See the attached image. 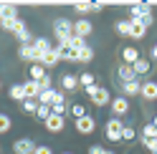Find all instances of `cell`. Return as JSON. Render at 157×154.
Returning a JSON list of instances; mask_svg holds the SVG:
<instances>
[{
  "label": "cell",
  "instance_id": "obj_1",
  "mask_svg": "<svg viewBox=\"0 0 157 154\" xmlns=\"http://www.w3.org/2000/svg\"><path fill=\"white\" fill-rule=\"evenodd\" d=\"M53 33L58 38V46H66L68 38L74 35V20H68V18H56L53 20Z\"/></svg>",
  "mask_w": 157,
  "mask_h": 154
},
{
  "label": "cell",
  "instance_id": "obj_2",
  "mask_svg": "<svg viewBox=\"0 0 157 154\" xmlns=\"http://www.w3.org/2000/svg\"><path fill=\"white\" fill-rule=\"evenodd\" d=\"M122 131H124V124L117 116H112L109 121H106V127H104V134H106L109 141H122Z\"/></svg>",
  "mask_w": 157,
  "mask_h": 154
},
{
  "label": "cell",
  "instance_id": "obj_3",
  "mask_svg": "<svg viewBox=\"0 0 157 154\" xmlns=\"http://www.w3.org/2000/svg\"><path fill=\"white\" fill-rule=\"evenodd\" d=\"M74 127H76V131L81 134V137H89V134H94V131H96V119L86 114V116H81L78 121H74Z\"/></svg>",
  "mask_w": 157,
  "mask_h": 154
},
{
  "label": "cell",
  "instance_id": "obj_4",
  "mask_svg": "<svg viewBox=\"0 0 157 154\" xmlns=\"http://www.w3.org/2000/svg\"><path fill=\"white\" fill-rule=\"evenodd\" d=\"M36 147H38V144H36L33 139L23 137V139L13 141V154H33V152H36Z\"/></svg>",
  "mask_w": 157,
  "mask_h": 154
},
{
  "label": "cell",
  "instance_id": "obj_5",
  "mask_svg": "<svg viewBox=\"0 0 157 154\" xmlns=\"http://www.w3.org/2000/svg\"><path fill=\"white\" fill-rule=\"evenodd\" d=\"M91 31H94V25H91V20H86V18H78V20L74 23V35L84 38V41L91 35Z\"/></svg>",
  "mask_w": 157,
  "mask_h": 154
},
{
  "label": "cell",
  "instance_id": "obj_6",
  "mask_svg": "<svg viewBox=\"0 0 157 154\" xmlns=\"http://www.w3.org/2000/svg\"><path fill=\"white\" fill-rule=\"evenodd\" d=\"M140 96L144 101H157V81H142Z\"/></svg>",
  "mask_w": 157,
  "mask_h": 154
},
{
  "label": "cell",
  "instance_id": "obj_7",
  "mask_svg": "<svg viewBox=\"0 0 157 154\" xmlns=\"http://www.w3.org/2000/svg\"><path fill=\"white\" fill-rule=\"evenodd\" d=\"M18 56H21L23 61H28V63H41V56L36 53V48H33V43H28V46H21V51H18Z\"/></svg>",
  "mask_w": 157,
  "mask_h": 154
},
{
  "label": "cell",
  "instance_id": "obj_8",
  "mask_svg": "<svg viewBox=\"0 0 157 154\" xmlns=\"http://www.w3.org/2000/svg\"><path fill=\"white\" fill-rule=\"evenodd\" d=\"M109 106H112V111H114V116L119 119V116H124V114L129 111V101H127L124 96H117V99H112Z\"/></svg>",
  "mask_w": 157,
  "mask_h": 154
},
{
  "label": "cell",
  "instance_id": "obj_9",
  "mask_svg": "<svg viewBox=\"0 0 157 154\" xmlns=\"http://www.w3.org/2000/svg\"><path fill=\"white\" fill-rule=\"evenodd\" d=\"M43 124H46V129L51 131V134H61L63 127H66V124H63V116H56V114H51V116H48Z\"/></svg>",
  "mask_w": 157,
  "mask_h": 154
},
{
  "label": "cell",
  "instance_id": "obj_10",
  "mask_svg": "<svg viewBox=\"0 0 157 154\" xmlns=\"http://www.w3.org/2000/svg\"><path fill=\"white\" fill-rule=\"evenodd\" d=\"M56 53H58V61H76L78 58V51L71 46H56Z\"/></svg>",
  "mask_w": 157,
  "mask_h": 154
},
{
  "label": "cell",
  "instance_id": "obj_11",
  "mask_svg": "<svg viewBox=\"0 0 157 154\" xmlns=\"http://www.w3.org/2000/svg\"><path fill=\"white\" fill-rule=\"evenodd\" d=\"M140 58H142V56H140V51H137L134 46H127L122 51V63H127V66H134Z\"/></svg>",
  "mask_w": 157,
  "mask_h": 154
},
{
  "label": "cell",
  "instance_id": "obj_12",
  "mask_svg": "<svg viewBox=\"0 0 157 154\" xmlns=\"http://www.w3.org/2000/svg\"><path fill=\"white\" fill-rule=\"evenodd\" d=\"M147 13H152V5L150 3H140V5H132L129 8V18H132V20H140V18H144Z\"/></svg>",
  "mask_w": 157,
  "mask_h": 154
},
{
  "label": "cell",
  "instance_id": "obj_13",
  "mask_svg": "<svg viewBox=\"0 0 157 154\" xmlns=\"http://www.w3.org/2000/svg\"><path fill=\"white\" fill-rule=\"evenodd\" d=\"M117 76H119V81L122 83H129V81H137V73L132 66H127V63H119V71H117Z\"/></svg>",
  "mask_w": 157,
  "mask_h": 154
},
{
  "label": "cell",
  "instance_id": "obj_14",
  "mask_svg": "<svg viewBox=\"0 0 157 154\" xmlns=\"http://www.w3.org/2000/svg\"><path fill=\"white\" fill-rule=\"evenodd\" d=\"M61 89H63V91H78V76L63 73V76H61Z\"/></svg>",
  "mask_w": 157,
  "mask_h": 154
},
{
  "label": "cell",
  "instance_id": "obj_15",
  "mask_svg": "<svg viewBox=\"0 0 157 154\" xmlns=\"http://www.w3.org/2000/svg\"><path fill=\"white\" fill-rule=\"evenodd\" d=\"M91 104H94L96 109H101V106H109V104H112V94L106 91V89H99V94H96L94 99H91Z\"/></svg>",
  "mask_w": 157,
  "mask_h": 154
},
{
  "label": "cell",
  "instance_id": "obj_16",
  "mask_svg": "<svg viewBox=\"0 0 157 154\" xmlns=\"http://www.w3.org/2000/svg\"><path fill=\"white\" fill-rule=\"evenodd\" d=\"M41 66L43 68H53V66H58V53H56V48H51V51H46L41 56Z\"/></svg>",
  "mask_w": 157,
  "mask_h": 154
},
{
  "label": "cell",
  "instance_id": "obj_17",
  "mask_svg": "<svg viewBox=\"0 0 157 154\" xmlns=\"http://www.w3.org/2000/svg\"><path fill=\"white\" fill-rule=\"evenodd\" d=\"M119 86H122V91H124V99H127V96H140L142 81L137 79V81H129V83H119Z\"/></svg>",
  "mask_w": 157,
  "mask_h": 154
},
{
  "label": "cell",
  "instance_id": "obj_18",
  "mask_svg": "<svg viewBox=\"0 0 157 154\" xmlns=\"http://www.w3.org/2000/svg\"><path fill=\"white\" fill-rule=\"evenodd\" d=\"M0 25H3V31H10V33H15V31H21V28H25V23L21 20V18H8V20H0Z\"/></svg>",
  "mask_w": 157,
  "mask_h": 154
},
{
  "label": "cell",
  "instance_id": "obj_19",
  "mask_svg": "<svg viewBox=\"0 0 157 154\" xmlns=\"http://www.w3.org/2000/svg\"><path fill=\"white\" fill-rule=\"evenodd\" d=\"M33 48H36V53L38 56H43L46 51H51V41H48V38H43V35H38V38H33Z\"/></svg>",
  "mask_w": 157,
  "mask_h": 154
},
{
  "label": "cell",
  "instance_id": "obj_20",
  "mask_svg": "<svg viewBox=\"0 0 157 154\" xmlns=\"http://www.w3.org/2000/svg\"><path fill=\"white\" fill-rule=\"evenodd\" d=\"M23 89H25V99H38L41 96V83L38 81H25Z\"/></svg>",
  "mask_w": 157,
  "mask_h": 154
},
{
  "label": "cell",
  "instance_id": "obj_21",
  "mask_svg": "<svg viewBox=\"0 0 157 154\" xmlns=\"http://www.w3.org/2000/svg\"><path fill=\"white\" fill-rule=\"evenodd\" d=\"M132 68H134V73H137V79H142V76H147V73L152 71V63L147 61V58H140V61L132 66Z\"/></svg>",
  "mask_w": 157,
  "mask_h": 154
},
{
  "label": "cell",
  "instance_id": "obj_22",
  "mask_svg": "<svg viewBox=\"0 0 157 154\" xmlns=\"http://www.w3.org/2000/svg\"><path fill=\"white\" fill-rule=\"evenodd\" d=\"M114 31L119 35H129L132 33V20H129V18H119V20L114 23Z\"/></svg>",
  "mask_w": 157,
  "mask_h": 154
},
{
  "label": "cell",
  "instance_id": "obj_23",
  "mask_svg": "<svg viewBox=\"0 0 157 154\" xmlns=\"http://www.w3.org/2000/svg\"><path fill=\"white\" fill-rule=\"evenodd\" d=\"M8 18H18L15 5H10V3H0V20H8Z\"/></svg>",
  "mask_w": 157,
  "mask_h": 154
},
{
  "label": "cell",
  "instance_id": "obj_24",
  "mask_svg": "<svg viewBox=\"0 0 157 154\" xmlns=\"http://www.w3.org/2000/svg\"><path fill=\"white\" fill-rule=\"evenodd\" d=\"M10 99L18 101V104L25 101V89H23V83H13V86H10Z\"/></svg>",
  "mask_w": 157,
  "mask_h": 154
},
{
  "label": "cell",
  "instance_id": "obj_25",
  "mask_svg": "<svg viewBox=\"0 0 157 154\" xmlns=\"http://www.w3.org/2000/svg\"><path fill=\"white\" fill-rule=\"evenodd\" d=\"M56 91H58V89H48V91H43L41 96H38V104H41V106H51V104L56 101Z\"/></svg>",
  "mask_w": 157,
  "mask_h": 154
},
{
  "label": "cell",
  "instance_id": "obj_26",
  "mask_svg": "<svg viewBox=\"0 0 157 154\" xmlns=\"http://www.w3.org/2000/svg\"><path fill=\"white\" fill-rule=\"evenodd\" d=\"M28 76H31V81H41L43 76H46V68H43L41 63H33L31 68H28Z\"/></svg>",
  "mask_w": 157,
  "mask_h": 154
},
{
  "label": "cell",
  "instance_id": "obj_27",
  "mask_svg": "<svg viewBox=\"0 0 157 154\" xmlns=\"http://www.w3.org/2000/svg\"><path fill=\"white\" fill-rule=\"evenodd\" d=\"M91 58H94V48H91V46H84L81 51H78V58H76V61H78V63H89Z\"/></svg>",
  "mask_w": 157,
  "mask_h": 154
},
{
  "label": "cell",
  "instance_id": "obj_28",
  "mask_svg": "<svg viewBox=\"0 0 157 154\" xmlns=\"http://www.w3.org/2000/svg\"><path fill=\"white\" fill-rule=\"evenodd\" d=\"M129 20H132V18H129ZM132 38H137V41H140V38H144L147 35V28L142 25V23H137V20H132V33H129Z\"/></svg>",
  "mask_w": 157,
  "mask_h": 154
},
{
  "label": "cell",
  "instance_id": "obj_29",
  "mask_svg": "<svg viewBox=\"0 0 157 154\" xmlns=\"http://www.w3.org/2000/svg\"><path fill=\"white\" fill-rule=\"evenodd\" d=\"M68 111H71L74 121H78L81 116H86V109H84V104H71V106H68Z\"/></svg>",
  "mask_w": 157,
  "mask_h": 154
},
{
  "label": "cell",
  "instance_id": "obj_30",
  "mask_svg": "<svg viewBox=\"0 0 157 154\" xmlns=\"http://www.w3.org/2000/svg\"><path fill=\"white\" fill-rule=\"evenodd\" d=\"M15 38H18V41H21L23 46L33 43V35H31V31H28V28H21V31H15Z\"/></svg>",
  "mask_w": 157,
  "mask_h": 154
},
{
  "label": "cell",
  "instance_id": "obj_31",
  "mask_svg": "<svg viewBox=\"0 0 157 154\" xmlns=\"http://www.w3.org/2000/svg\"><path fill=\"white\" fill-rule=\"evenodd\" d=\"M21 106H23L25 114H33V116H36V111H38V99H25Z\"/></svg>",
  "mask_w": 157,
  "mask_h": 154
},
{
  "label": "cell",
  "instance_id": "obj_32",
  "mask_svg": "<svg viewBox=\"0 0 157 154\" xmlns=\"http://www.w3.org/2000/svg\"><path fill=\"white\" fill-rule=\"evenodd\" d=\"M10 127H13L10 116H8V114H0V134H8V131H10Z\"/></svg>",
  "mask_w": 157,
  "mask_h": 154
},
{
  "label": "cell",
  "instance_id": "obj_33",
  "mask_svg": "<svg viewBox=\"0 0 157 154\" xmlns=\"http://www.w3.org/2000/svg\"><path fill=\"white\" fill-rule=\"evenodd\" d=\"M66 46L76 48V51H81V48H84V46H89V43H86L84 38H78V35H71V38H68V43H66Z\"/></svg>",
  "mask_w": 157,
  "mask_h": 154
},
{
  "label": "cell",
  "instance_id": "obj_34",
  "mask_svg": "<svg viewBox=\"0 0 157 154\" xmlns=\"http://www.w3.org/2000/svg\"><path fill=\"white\" fill-rule=\"evenodd\" d=\"M142 139H157V129H155V124H144V129H142Z\"/></svg>",
  "mask_w": 157,
  "mask_h": 154
},
{
  "label": "cell",
  "instance_id": "obj_35",
  "mask_svg": "<svg viewBox=\"0 0 157 154\" xmlns=\"http://www.w3.org/2000/svg\"><path fill=\"white\" fill-rule=\"evenodd\" d=\"M137 137V129L134 127H127V124H124V131H122V141H132Z\"/></svg>",
  "mask_w": 157,
  "mask_h": 154
},
{
  "label": "cell",
  "instance_id": "obj_36",
  "mask_svg": "<svg viewBox=\"0 0 157 154\" xmlns=\"http://www.w3.org/2000/svg\"><path fill=\"white\" fill-rule=\"evenodd\" d=\"M48 116H51V106H41V104H38V111H36V119H41V121H46Z\"/></svg>",
  "mask_w": 157,
  "mask_h": 154
},
{
  "label": "cell",
  "instance_id": "obj_37",
  "mask_svg": "<svg viewBox=\"0 0 157 154\" xmlns=\"http://www.w3.org/2000/svg\"><path fill=\"white\" fill-rule=\"evenodd\" d=\"M74 10H76V15H86V13H91V3H76Z\"/></svg>",
  "mask_w": 157,
  "mask_h": 154
},
{
  "label": "cell",
  "instance_id": "obj_38",
  "mask_svg": "<svg viewBox=\"0 0 157 154\" xmlns=\"http://www.w3.org/2000/svg\"><path fill=\"white\" fill-rule=\"evenodd\" d=\"M78 86H84V89L86 86H94V73H81L78 76Z\"/></svg>",
  "mask_w": 157,
  "mask_h": 154
},
{
  "label": "cell",
  "instance_id": "obj_39",
  "mask_svg": "<svg viewBox=\"0 0 157 154\" xmlns=\"http://www.w3.org/2000/svg\"><path fill=\"white\" fill-rule=\"evenodd\" d=\"M38 83H41V94H43V91H48V89H53V79H51L48 73H46V76H43V79L38 81Z\"/></svg>",
  "mask_w": 157,
  "mask_h": 154
},
{
  "label": "cell",
  "instance_id": "obj_40",
  "mask_svg": "<svg viewBox=\"0 0 157 154\" xmlns=\"http://www.w3.org/2000/svg\"><path fill=\"white\" fill-rule=\"evenodd\" d=\"M66 111H68L66 104H53V106H51V114H56V116H63Z\"/></svg>",
  "mask_w": 157,
  "mask_h": 154
},
{
  "label": "cell",
  "instance_id": "obj_41",
  "mask_svg": "<svg viewBox=\"0 0 157 154\" xmlns=\"http://www.w3.org/2000/svg\"><path fill=\"white\" fill-rule=\"evenodd\" d=\"M137 23H142L144 28H150V25L155 23V13H147V15H144V18H140V20H137Z\"/></svg>",
  "mask_w": 157,
  "mask_h": 154
},
{
  "label": "cell",
  "instance_id": "obj_42",
  "mask_svg": "<svg viewBox=\"0 0 157 154\" xmlns=\"http://www.w3.org/2000/svg\"><path fill=\"white\" fill-rule=\"evenodd\" d=\"M33 154H53V149L48 147V144H38V147H36V152H33Z\"/></svg>",
  "mask_w": 157,
  "mask_h": 154
},
{
  "label": "cell",
  "instance_id": "obj_43",
  "mask_svg": "<svg viewBox=\"0 0 157 154\" xmlns=\"http://www.w3.org/2000/svg\"><path fill=\"white\" fill-rule=\"evenodd\" d=\"M142 144H144L150 152H157V139H142Z\"/></svg>",
  "mask_w": 157,
  "mask_h": 154
},
{
  "label": "cell",
  "instance_id": "obj_44",
  "mask_svg": "<svg viewBox=\"0 0 157 154\" xmlns=\"http://www.w3.org/2000/svg\"><path fill=\"white\" fill-rule=\"evenodd\" d=\"M99 89H101V86H96V83H94V86H86L84 91H86V96H91V99H94V96L99 94Z\"/></svg>",
  "mask_w": 157,
  "mask_h": 154
},
{
  "label": "cell",
  "instance_id": "obj_45",
  "mask_svg": "<svg viewBox=\"0 0 157 154\" xmlns=\"http://www.w3.org/2000/svg\"><path fill=\"white\" fill-rule=\"evenodd\" d=\"M106 149L101 147V144H91V147H89V154H104Z\"/></svg>",
  "mask_w": 157,
  "mask_h": 154
},
{
  "label": "cell",
  "instance_id": "obj_46",
  "mask_svg": "<svg viewBox=\"0 0 157 154\" xmlns=\"http://www.w3.org/2000/svg\"><path fill=\"white\" fill-rule=\"evenodd\" d=\"M101 10H104L101 3H91V13H101Z\"/></svg>",
  "mask_w": 157,
  "mask_h": 154
},
{
  "label": "cell",
  "instance_id": "obj_47",
  "mask_svg": "<svg viewBox=\"0 0 157 154\" xmlns=\"http://www.w3.org/2000/svg\"><path fill=\"white\" fill-rule=\"evenodd\" d=\"M152 61H157V43L152 46Z\"/></svg>",
  "mask_w": 157,
  "mask_h": 154
},
{
  "label": "cell",
  "instance_id": "obj_48",
  "mask_svg": "<svg viewBox=\"0 0 157 154\" xmlns=\"http://www.w3.org/2000/svg\"><path fill=\"white\" fill-rule=\"evenodd\" d=\"M104 154H117V152H112V149H106V152H104Z\"/></svg>",
  "mask_w": 157,
  "mask_h": 154
},
{
  "label": "cell",
  "instance_id": "obj_49",
  "mask_svg": "<svg viewBox=\"0 0 157 154\" xmlns=\"http://www.w3.org/2000/svg\"><path fill=\"white\" fill-rule=\"evenodd\" d=\"M152 124H155V129H157V116H155V119H152Z\"/></svg>",
  "mask_w": 157,
  "mask_h": 154
},
{
  "label": "cell",
  "instance_id": "obj_50",
  "mask_svg": "<svg viewBox=\"0 0 157 154\" xmlns=\"http://www.w3.org/2000/svg\"><path fill=\"white\" fill-rule=\"evenodd\" d=\"M0 154H13V152H3V149H0Z\"/></svg>",
  "mask_w": 157,
  "mask_h": 154
},
{
  "label": "cell",
  "instance_id": "obj_51",
  "mask_svg": "<svg viewBox=\"0 0 157 154\" xmlns=\"http://www.w3.org/2000/svg\"><path fill=\"white\" fill-rule=\"evenodd\" d=\"M61 154H71V152H61Z\"/></svg>",
  "mask_w": 157,
  "mask_h": 154
},
{
  "label": "cell",
  "instance_id": "obj_52",
  "mask_svg": "<svg viewBox=\"0 0 157 154\" xmlns=\"http://www.w3.org/2000/svg\"><path fill=\"white\" fill-rule=\"evenodd\" d=\"M0 89H3V83H0Z\"/></svg>",
  "mask_w": 157,
  "mask_h": 154
},
{
  "label": "cell",
  "instance_id": "obj_53",
  "mask_svg": "<svg viewBox=\"0 0 157 154\" xmlns=\"http://www.w3.org/2000/svg\"><path fill=\"white\" fill-rule=\"evenodd\" d=\"M152 154H157V152H152Z\"/></svg>",
  "mask_w": 157,
  "mask_h": 154
}]
</instances>
